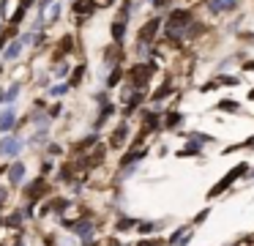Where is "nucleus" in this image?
<instances>
[{
  "instance_id": "f257e3e1",
  "label": "nucleus",
  "mask_w": 254,
  "mask_h": 246,
  "mask_svg": "<svg viewBox=\"0 0 254 246\" xmlns=\"http://www.w3.org/2000/svg\"><path fill=\"white\" fill-rule=\"evenodd\" d=\"M246 169H249V164H246V162H243V164H238V167H235V169H230V172H227V175H224V178H221V180H219V183H216V186H213V189H210V191H208V197H210V200H213V197H219V194H221V191H224V189H227V186H232V183H235V180H238V178H241V175H243V172H246Z\"/></svg>"
},
{
  "instance_id": "f03ea898",
  "label": "nucleus",
  "mask_w": 254,
  "mask_h": 246,
  "mask_svg": "<svg viewBox=\"0 0 254 246\" xmlns=\"http://www.w3.org/2000/svg\"><path fill=\"white\" fill-rule=\"evenodd\" d=\"M189 22H191V11H175V14H172V19L167 22V36H178V33H181Z\"/></svg>"
},
{
  "instance_id": "7ed1b4c3",
  "label": "nucleus",
  "mask_w": 254,
  "mask_h": 246,
  "mask_svg": "<svg viewBox=\"0 0 254 246\" xmlns=\"http://www.w3.org/2000/svg\"><path fill=\"white\" fill-rule=\"evenodd\" d=\"M128 74H131V82H134L137 87H145V85H148V80H150V74H153V71H150L148 66H139V63H137L131 71H128Z\"/></svg>"
},
{
  "instance_id": "20e7f679",
  "label": "nucleus",
  "mask_w": 254,
  "mask_h": 246,
  "mask_svg": "<svg viewBox=\"0 0 254 246\" xmlns=\"http://www.w3.org/2000/svg\"><path fill=\"white\" fill-rule=\"evenodd\" d=\"M238 5V0H208V8L213 14H221V11H232Z\"/></svg>"
},
{
  "instance_id": "39448f33",
  "label": "nucleus",
  "mask_w": 254,
  "mask_h": 246,
  "mask_svg": "<svg viewBox=\"0 0 254 246\" xmlns=\"http://www.w3.org/2000/svg\"><path fill=\"white\" fill-rule=\"evenodd\" d=\"M156 27H159V19H150L148 25L142 27V33H139V38H137V44H148L150 38L156 36Z\"/></svg>"
},
{
  "instance_id": "423d86ee",
  "label": "nucleus",
  "mask_w": 254,
  "mask_h": 246,
  "mask_svg": "<svg viewBox=\"0 0 254 246\" xmlns=\"http://www.w3.org/2000/svg\"><path fill=\"white\" fill-rule=\"evenodd\" d=\"M17 115H14V109H3V112H0V131H8L11 129L14 123H17Z\"/></svg>"
},
{
  "instance_id": "0eeeda50",
  "label": "nucleus",
  "mask_w": 254,
  "mask_h": 246,
  "mask_svg": "<svg viewBox=\"0 0 254 246\" xmlns=\"http://www.w3.org/2000/svg\"><path fill=\"white\" fill-rule=\"evenodd\" d=\"M19 148H22V145L17 142V137H6V140L0 142V153H11V156H14Z\"/></svg>"
},
{
  "instance_id": "6e6552de",
  "label": "nucleus",
  "mask_w": 254,
  "mask_h": 246,
  "mask_svg": "<svg viewBox=\"0 0 254 246\" xmlns=\"http://www.w3.org/2000/svg\"><path fill=\"white\" fill-rule=\"evenodd\" d=\"M96 11V0H77L74 3V14H90Z\"/></svg>"
},
{
  "instance_id": "1a4fd4ad",
  "label": "nucleus",
  "mask_w": 254,
  "mask_h": 246,
  "mask_svg": "<svg viewBox=\"0 0 254 246\" xmlns=\"http://www.w3.org/2000/svg\"><path fill=\"white\" fill-rule=\"evenodd\" d=\"M126 131H128V129H126V123H121L115 131H112V140H110V145H112V148H121V145H123V137H126Z\"/></svg>"
},
{
  "instance_id": "9d476101",
  "label": "nucleus",
  "mask_w": 254,
  "mask_h": 246,
  "mask_svg": "<svg viewBox=\"0 0 254 246\" xmlns=\"http://www.w3.org/2000/svg\"><path fill=\"white\" fill-rule=\"evenodd\" d=\"M19 52H22V41H14V44H8V47H6L3 58H6V60H17Z\"/></svg>"
},
{
  "instance_id": "9b49d317",
  "label": "nucleus",
  "mask_w": 254,
  "mask_h": 246,
  "mask_svg": "<svg viewBox=\"0 0 254 246\" xmlns=\"http://www.w3.org/2000/svg\"><path fill=\"white\" fill-rule=\"evenodd\" d=\"M22 175H25V164L22 162H17L11 169H8V180H11V183H19V180H22Z\"/></svg>"
},
{
  "instance_id": "f8f14e48",
  "label": "nucleus",
  "mask_w": 254,
  "mask_h": 246,
  "mask_svg": "<svg viewBox=\"0 0 254 246\" xmlns=\"http://www.w3.org/2000/svg\"><path fill=\"white\" fill-rule=\"evenodd\" d=\"M246 148H249V151H254V137H249L246 142H241V145H232V148H224V151H221V153H224V156H227V153H232V151H246Z\"/></svg>"
},
{
  "instance_id": "ddd939ff",
  "label": "nucleus",
  "mask_w": 254,
  "mask_h": 246,
  "mask_svg": "<svg viewBox=\"0 0 254 246\" xmlns=\"http://www.w3.org/2000/svg\"><path fill=\"white\" fill-rule=\"evenodd\" d=\"M123 33H126V22H123V19H115V25H112V38H115V41H121Z\"/></svg>"
},
{
  "instance_id": "4468645a",
  "label": "nucleus",
  "mask_w": 254,
  "mask_h": 246,
  "mask_svg": "<svg viewBox=\"0 0 254 246\" xmlns=\"http://www.w3.org/2000/svg\"><path fill=\"white\" fill-rule=\"evenodd\" d=\"M216 109H224V112H238L241 107H238V101H227V98H224V101L216 104Z\"/></svg>"
},
{
  "instance_id": "2eb2a0df",
  "label": "nucleus",
  "mask_w": 254,
  "mask_h": 246,
  "mask_svg": "<svg viewBox=\"0 0 254 246\" xmlns=\"http://www.w3.org/2000/svg\"><path fill=\"white\" fill-rule=\"evenodd\" d=\"M74 233H77V235H82V238H88V235H90V224L88 222H79V224H74Z\"/></svg>"
},
{
  "instance_id": "dca6fc26",
  "label": "nucleus",
  "mask_w": 254,
  "mask_h": 246,
  "mask_svg": "<svg viewBox=\"0 0 254 246\" xmlns=\"http://www.w3.org/2000/svg\"><path fill=\"white\" fill-rule=\"evenodd\" d=\"M17 93H19V85H17V82H14V85L8 87L6 93H3V101H14V98H17Z\"/></svg>"
},
{
  "instance_id": "f3484780",
  "label": "nucleus",
  "mask_w": 254,
  "mask_h": 246,
  "mask_svg": "<svg viewBox=\"0 0 254 246\" xmlns=\"http://www.w3.org/2000/svg\"><path fill=\"white\" fill-rule=\"evenodd\" d=\"M181 120H183V115H178V112H170V115H167V129H175V126L181 123Z\"/></svg>"
},
{
  "instance_id": "a211bd4d",
  "label": "nucleus",
  "mask_w": 254,
  "mask_h": 246,
  "mask_svg": "<svg viewBox=\"0 0 254 246\" xmlns=\"http://www.w3.org/2000/svg\"><path fill=\"white\" fill-rule=\"evenodd\" d=\"M30 3H33V0H22V5H19V11L11 16V22H19V19H22V16H25V11H28V5H30Z\"/></svg>"
},
{
  "instance_id": "6ab92c4d",
  "label": "nucleus",
  "mask_w": 254,
  "mask_h": 246,
  "mask_svg": "<svg viewBox=\"0 0 254 246\" xmlns=\"http://www.w3.org/2000/svg\"><path fill=\"white\" fill-rule=\"evenodd\" d=\"M167 93H170V82H167L164 87H159V90H156V96H153V98H156V101H161V98H167Z\"/></svg>"
},
{
  "instance_id": "aec40b11",
  "label": "nucleus",
  "mask_w": 254,
  "mask_h": 246,
  "mask_svg": "<svg viewBox=\"0 0 254 246\" xmlns=\"http://www.w3.org/2000/svg\"><path fill=\"white\" fill-rule=\"evenodd\" d=\"M66 90H68V85H58V87H52V90H50V96H63Z\"/></svg>"
},
{
  "instance_id": "412c9836",
  "label": "nucleus",
  "mask_w": 254,
  "mask_h": 246,
  "mask_svg": "<svg viewBox=\"0 0 254 246\" xmlns=\"http://www.w3.org/2000/svg\"><path fill=\"white\" fill-rule=\"evenodd\" d=\"M82 74H85V69H77V71H74V77H71V85H79V80H82Z\"/></svg>"
},
{
  "instance_id": "4be33fe9",
  "label": "nucleus",
  "mask_w": 254,
  "mask_h": 246,
  "mask_svg": "<svg viewBox=\"0 0 254 246\" xmlns=\"http://www.w3.org/2000/svg\"><path fill=\"white\" fill-rule=\"evenodd\" d=\"M121 74H123L121 69H115V71H112V77H110V85H118V80H121Z\"/></svg>"
},
{
  "instance_id": "5701e85b",
  "label": "nucleus",
  "mask_w": 254,
  "mask_h": 246,
  "mask_svg": "<svg viewBox=\"0 0 254 246\" xmlns=\"http://www.w3.org/2000/svg\"><path fill=\"white\" fill-rule=\"evenodd\" d=\"M246 71H254V60H249V63H246Z\"/></svg>"
},
{
  "instance_id": "b1692460",
  "label": "nucleus",
  "mask_w": 254,
  "mask_h": 246,
  "mask_svg": "<svg viewBox=\"0 0 254 246\" xmlns=\"http://www.w3.org/2000/svg\"><path fill=\"white\" fill-rule=\"evenodd\" d=\"M249 98H252V101H254V87H252V90H249Z\"/></svg>"
},
{
  "instance_id": "393cba45",
  "label": "nucleus",
  "mask_w": 254,
  "mask_h": 246,
  "mask_svg": "<svg viewBox=\"0 0 254 246\" xmlns=\"http://www.w3.org/2000/svg\"><path fill=\"white\" fill-rule=\"evenodd\" d=\"M52 3V0H41V5H50Z\"/></svg>"
},
{
  "instance_id": "a878e982",
  "label": "nucleus",
  "mask_w": 254,
  "mask_h": 246,
  "mask_svg": "<svg viewBox=\"0 0 254 246\" xmlns=\"http://www.w3.org/2000/svg\"><path fill=\"white\" fill-rule=\"evenodd\" d=\"M0 101H3V93H0Z\"/></svg>"
}]
</instances>
